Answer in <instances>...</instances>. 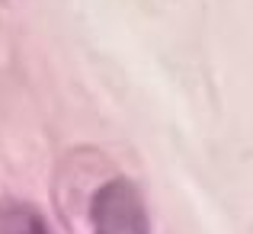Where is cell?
<instances>
[{
    "label": "cell",
    "mask_w": 253,
    "mask_h": 234,
    "mask_svg": "<svg viewBox=\"0 0 253 234\" xmlns=\"http://www.w3.org/2000/svg\"><path fill=\"white\" fill-rule=\"evenodd\" d=\"M90 234H151L148 202L135 180L112 177L93 192Z\"/></svg>",
    "instance_id": "cell-1"
},
{
    "label": "cell",
    "mask_w": 253,
    "mask_h": 234,
    "mask_svg": "<svg viewBox=\"0 0 253 234\" xmlns=\"http://www.w3.org/2000/svg\"><path fill=\"white\" fill-rule=\"evenodd\" d=\"M0 234H48V225L29 202L0 199Z\"/></svg>",
    "instance_id": "cell-2"
}]
</instances>
